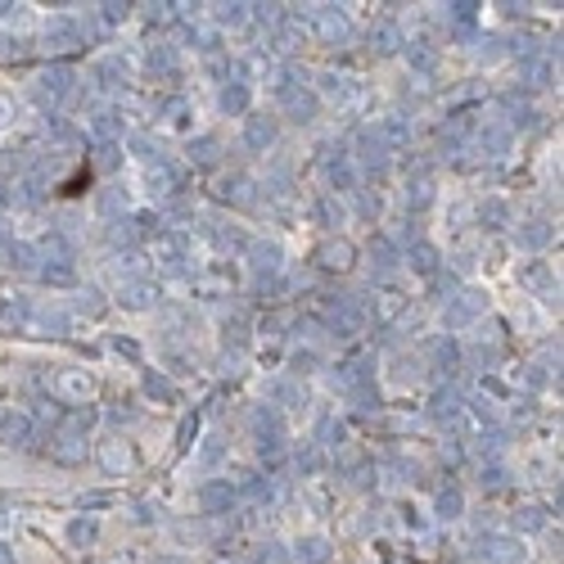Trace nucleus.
<instances>
[{
	"mask_svg": "<svg viewBox=\"0 0 564 564\" xmlns=\"http://www.w3.org/2000/svg\"><path fill=\"white\" fill-rule=\"evenodd\" d=\"M82 185H90V167H86V163L77 167V176H73V181H64V185H59V195H64V199H73V195H82Z\"/></svg>",
	"mask_w": 564,
	"mask_h": 564,
	"instance_id": "1",
	"label": "nucleus"
}]
</instances>
